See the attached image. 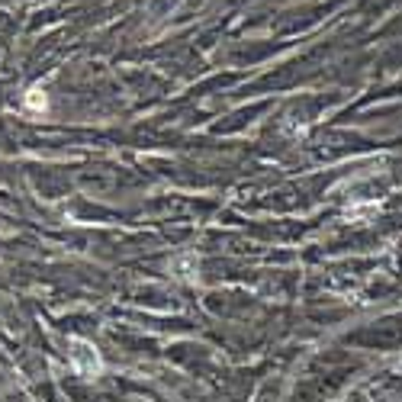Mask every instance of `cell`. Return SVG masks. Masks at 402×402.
I'll use <instances>...</instances> for the list:
<instances>
[{"instance_id":"cell-2","label":"cell","mask_w":402,"mask_h":402,"mask_svg":"<svg viewBox=\"0 0 402 402\" xmlns=\"http://www.w3.org/2000/svg\"><path fill=\"white\" fill-rule=\"evenodd\" d=\"M26 110H33V113H45V110H49V97H45V91H42V87H29Z\"/></svg>"},{"instance_id":"cell-1","label":"cell","mask_w":402,"mask_h":402,"mask_svg":"<svg viewBox=\"0 0 402 402\" xmlns=\"http://www.w3.org/2000/svg\"><path fill=\"white\" fill-rule=\"evenodd\" d=\"M68 357L71 367L77 370L81 376H100L104 374V361H100V351L84 338H71L68 341Z\"/></svg>"}]
</instances>
